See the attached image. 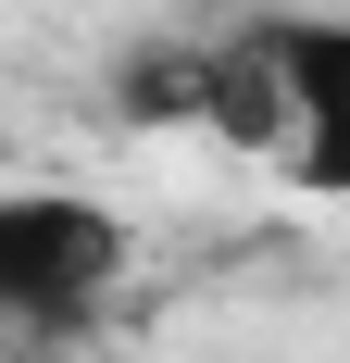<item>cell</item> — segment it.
I'll use <instances>...</instances> for the list:
<instances>
[{
	"mask_svg": "<svg viewBox=\"0 0 350 363\" xmlns=\"http://www.w3.org/2000/svg\"><path fill=\"white\" fill-rule=\"evenodd\" d=\"M125 276V213L75 188H0V338L13 326H75Z\"/></svg>",
	"mask_w": 350,
	"mask_h": 363,
	"instance_id": "obj_1",
	"label": "cell"
},
{
	"mask_svg": "<svg viewBox=\"0 0 350 363\" xmlns=\"http://www.w3.org/2000/svg\"><path fill=\"white\" fill-rule=\"evenodd\" d=\"M263 75H276V138L288 163L350 201V13H288L263 26Z\"/></svg>",
	"mask_w": 350,
	"mask_h": 363,
	"instance_id": "obj_2",
	"label": "cell"
}]
</instances>
